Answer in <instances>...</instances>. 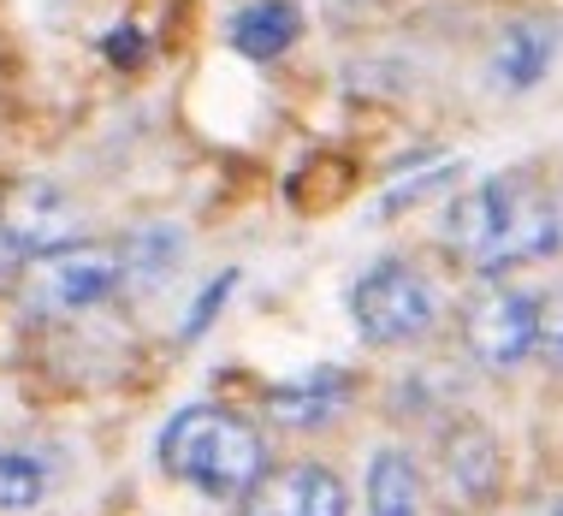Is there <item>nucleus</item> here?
<instances>
[{"label": "nucleus", "instance_id": "obj_1", "mask_svg": "<svg viewBox=\"0 0 563 516\" xmlns=\"http://www.w3.org/2000/svg\"><path fill=\"white\" fill-rule=\"evenodd\" d=\"M445 244L475 273H510L558 255V190L545 173H505L463 190L439 220Z\"/></svg>", "mask_w": 563, "mask_h": 516}, {"label": "nucleus", "instance_id": "obj_2", "mask_svg": "<svg viewBox=\"0 0 563 516\" xmlns=\"http://www.w3.org/2000/svg\"><path fill=\"white\" fill-rule=\"evenodd\" d=\"M161 469L202 498H243L267 469V439L225 404H185L161 428Z\"/></svg>", "mask_w": 563, "mask_h": 516}, {"label": "nucleus", "instance_id": "obj_3", "mask_svg": "<svg viewBox=\"0 0 563 516\" xmlns=\"http://www.w3.org/2000/svg\"><path fill=\"white\" fill-rule=\"evenodd\" d=\"M552 303L522 292V285H481L475 297L463 303V344L481 369L493 374H516L522 362H534L540 351L552 356Z\"/></svg>", "mask_w": 563, "mask_h": 516}, {"label": "nucleus", "instance_id": "obj_4", "mask_svg": "<svg viewBox=\"0 0 563 516\" xmlns=\"http://www.w3.org/2000/svg\"><path fill=\"white\" fill-rule=\"evenodd\" d=\"M119 292V250L113 244H59L48 255H30L19 279V315L30 327L78 321Z\"/></svg>", "mask_w": 563, "mask_h": 516}, {"label": "nucleus", "instance_id": "obj_5", "mask_svg": "<svg viewBox=\"0 0 563 516\" xmlns=\"http://www.w3.org/2000/svg\"><path fill=\"white\" fill-rule=\"evenodd\" d=\"M439 285L421 273L416 262H374L350 285V327L362 332L368 344L391 351V344H416L439 327Z\"/></svg>", "mask_w": 563, "mask_h": 516}, {"label": "nucleus", "instance_id": "obj_6", "mask_svg": "<svg viewBox=\"0 0 563 516\" xmlns=\"http://www.w3.org/2000/svg\"><path fill=\"white\" fill-rule=\"evenodd\" d=\"M84 208L48 178H12L0 190V238L12 255H48L59 244H78Z\"/></svg>", "mask_w": 563, "mask_h": 516}, {"label": "nucleus", "instance_id": "obj_7", "mask_svg": "<svg viewBox=\"0 0 563 516\" xmlns=\"http://www.w3.org/2000/svg\"><path fill=\"white\" fill-rule=\"evenodd\" d=\"M238 516H350V493L327 463H285L262 469Z\"/></svg>", "mask_w": 563, "mask_h": 516}, {"label": "nucleus", "instance_id": "obj_8", "mask_svg": "<svg viewBox=\"0 0 563 516\" xmlns=\"http://www.w3.org/2000/svg\"><path fill=\"white\" fill-rule=\"evenodd\" d=\"M439 481L445 493H456V505L475 510L498 493V439L481 428V421H456L445 428V446H439Z\"/></svg>", "mask_w": 563, "mask_h": 516}, {"label": "nucleus", "instance_id": "obj_9", "mask_svg": "<svg viewBox=\"0 0 563 516\" xmlns=\"http://www.w3.org/2000/svg\"><path fill=\"white\" fill-rule=\"evenodd\" d=\"M350 374H339V369H314V374H302V381H279V386H267V398H262V409L279 428H327L332 416L350 404Z\"/></svg>", "mask_w": 563, "mask_h": 516}, {"label": "nucleus", "instance_id": "obj_10", "mask_svg": "<svg viewBox=\"0 0 563 516\" xmlns=\"http://www.w3.org/2000/svg\"><path fill=\"white\" fill-rule=\"evenodd\" d=\"M558 59V24L552 19H516L493 48V78L505 89H534Z\"/></svg>", "mask_w": 563, "mask_h": 516}, {"label": "nucleus", "instance_id": "obj_11", "mask_svg": "<svg viewBox=\"0 0 563 516\" xmlns=\"http://www.w3.org/2000/svg\"><path fill=\"white\" fill-rule=\"evenodd\" d=\"M297 30L302 19L291 0H250V7L232 12V48L250 59H279L297 42Z\"/></svg>", "mask_w": 563, "mask_h": 516}, {"label": "nucleus", "instance_id": "obj_12", "mask_svg": "<svg viewBox=\"0 0 563 516\" xmlns=\"http://www.w3.org/2000/svg\"><path fill=\"white\" fill-rule=\"evenodd\" d=\"M368 516H421V469L404 446H379L368 463Z\"/></svg>", "mask_w": 563, "mask_h": 516}, {"label": "nucleus", "instance_id": "obj_13", "mask_svg": "<svg viewBox=\"0 0 563 516\" xmlns=\"http://www.w3.org/2000/svg\"><path fill=\"white\" fill-rule=\"evenodd\" d=\"M178 255H185V232L178 226H143L125 250H119V285H136V292H155L178 273Z\"/></svg>", "mask_w": 563, "mask_h": 516}, {"label": "nucleus", "instance_id": "obj_14", "mask_svg": "<svg viewBox=\"0 0 563 516\" xmlns=\"http://www.w3.org/2000/svg\"><path fill=\"white\" fill-rule=\"evenodd\" d=\"M48 493V469L36 451H0V516H19Z\"/></svg>", "mask_w": 563, "mask_h": 516}, {"label": "nucleus", "instance_id": "obj_15", "mask_svg": "<svg viewBox=\"0 0 563 516\" xmlns=\"http://www.w3.org/2000/svg\"><path fill=\"white\" fill-rule=\"evenodd\" d=\"M12 262H19V255H12V250H7V238H0V285L12 279Z\"/></svg>", "mask_w": 563, "mask_h": 516}]
</instances>
